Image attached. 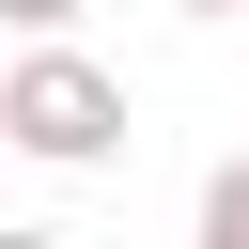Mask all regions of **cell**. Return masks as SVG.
<instances>
[{
  "instance_id": "cell-3",
  "label": "cell",
  "mask_w": 249,
  "mask_h": 249,
  "mask_svg": "<svg viewBox=\"0 0 249 249\" xmlns=\"http://www.w3.org/2000/svg\"><path fill=\"white\" fill-rule=\"evenodd\" d=\"M93 0H0V31H78Z\"/></svg>"
},
{
  "instance_id": "cell-1",
  "label": "cell",
  "mask_w": 249,
  "mask_h": 249,
  "mask_svg": "<svg viewBox=\"0 0 249 249\" xmlns=\"http://www.w3.org/2000/svg\"><path fill=\"white\" fill-rule=\"evenodd\" d=\"M0 124H16L31 171H93V156L124 140V78H109L78 31H31V47L0 62Z\"/></svg>"
},
{
  "instance_id": "cell-4",
  "label": "cell",
  "mask_w": 249,
  "mask_h": 249,
  "mask_svg": "<svg viewBox=\"0 0 249 249\" xmlns=\"http://www.w3.org/2000/svg\"><path fill=\"white\" fill-rule=\"evenodd\" d=\"M171 16H233V0H171Z\"/></svg>"
},
{
  "instance_id": "cell-2",
  "label": "cell",
  "mask_w": 249,
  "mask_h": 249,
  "mask_svg": "<svg viewBox=\"0 0 249 249\" xmlns=\"http://www.w3.org/2000/svg\"><path fill=\"white\" fill-rule=\"evenodd\" d=\"M202 249H249V156L202 171Z\"/></svg>"
},
{
  "instance_id": "cell-5",
  "label": "cell",
  "mask_w": 249,
  "mask_h": 249,
  "mask_svg": "<svg viewBox=\"0 0 249 249\" xmlns=\"http://www.w3.org/2000/svg\"><path fill=\"white\" fill-rule=\"evenodd\" d=\"M0 156H16V124H0Z\"/></svg>"
}]
</instances>
